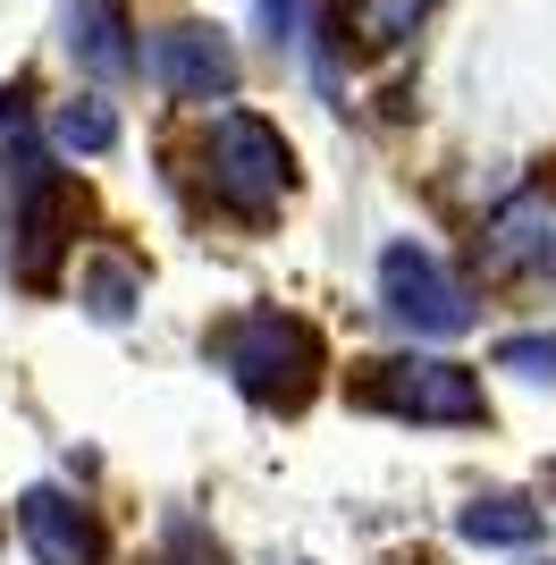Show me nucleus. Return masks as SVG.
Returning a JSON list of instances; mask_svg holds the SVG:
<instances>
[{
  "instance_id": "f257e3e1",
  "label": "nucleus",
  "mask_w": 556,
  "mask_h": 565,
  "mask_svg": "<svg viewBox=\"0 0 556 565\" xmlns=\"http://www.w3.org/2000/svg\"><path fill=\"white\" fill-rule=\"evenodd\" d=\"M211 354H220V372L254 405H270V414H303L312 388H321V372H329L321 330L296 321V312H270V305L220 321V330H211Z\"/></svg>"
},
{
  "instance_id": "f03ea898",
  "label": "nucleus",
  "mask_w": 556,
  "mask_h": 565,
  "mask_svg": "<svg viewBox=\"0 0 556 565\" xmlns=\"http://www.w3.org/2000/svg\"><path fill=\"white\" fill-rule=\"evenodd\" d=\"M203 186L211 203L245 228L287 212V194H296V143L278 136L261 110H220L203 127Z\"/></svg>"
},
{
  "instance_id": "7ed1b4c3",
  "label": "nucleus",
  "mask_w": 556,
  "mask_h": 565,
  "mask_svg": "<svg viewBox=\"0 0 556 565\" xmlns=\"http://www.w3.org/2000/svg\"><path fill=\"white\" fill-rule=\"evenodd\" d=\"M354 397L379 405V414H396V423H447V430L489 423L481 372H472V363H447V354H396V363H371Z\"/></svg>"
},
{
  "instance_id": "20e7f679",
  "label": "nucleus",
  "mask_w": 556,
  "mask_h": 565,
  "mask_svg": "<svg viewBox=\"0 0 556 565\" xmlns=\"http://www.w3.org/2000/svg\"><path fill=\"white\" fill-rule=\"evenodd\" d=\"M379 312L414 338H463L472 330V296L447 279V262L430 245H414V236H396L379 254Z\"/></svg>"
},
{
  "instance_id": "39448f33",
  "label": "nucleus",
  "mask_w": 556,
  "mask_h": 565,
  "mask_svg": "<svg viewBox=\"0 0 556 565\" xmlns=\"http://www.w3.org/2000/svg\"><path fill=\"white\" fill-rule=\"evenodd\" d=\"M143 76H152L169 102H236L245 60H236V43L220 34V25L178 18V25H161V34L143 43Z\"/></svg>"
},
{
  "instance_id": "423d86ee",
  "label": "nucleus",
  "mask_w": 556,
  "mask_h": 565,
  "mask_svg": "<svg viewBox=\"0 0 556 565\" xmlns=\"http://www.w3.org/2000/svg\"><path fill=\"white\" fill-rule=\"evenodd\" d=\"M18 532H25V548H34V565H101V548H110L85 498L51 490V481H34V490L18 498Z\"/></svg>"
},
{
  "instance_id": "0eeeda50",
  "label": "nucleus",
  "mask_w": 556,
  "mask_h": 565,
  "mask_svg": "<svg viewBox=\"0 0 556 565\" xmlns=\"http://www.w3.org/2000/svg\"><path fill=\"white\" fill-rule=\"evenodd\" d=\"M60 34H68V60H76L85 76H101V85H127V76H143V43H136L127 0H68Z\"/></svg>"
},
{
  "instance_id": "6e6552de",
  "label": "nucleus",
  "mask_w": 556,
  "mask_h": 565,
  "mask_svg": "<svg viewBox=\"0 0 556 565\" xmlns=\"http://www.w3.org/2000/svg\"><path fill=\"white\" fill-rule=\"evenodd\" d=\"M548 254V194L523 186L514 203H498V220L481 228V262L489 270H532Z\"/></svg>"
},
{
  "instance_id": "1a4fd4ad",
  "label": "nucleus",
  "mask_w": 556,
  "mask_h": 565,
  "mask_svg": "<svg viewBox=\"0 0 556 565\" xmlns=\"http://www.w3.org/2000/svg\"><path fill=\"white\" fill-rule=\"evenodd\" d=\"M43 143L60 152V161H101V152H118V110H110L101 94H68V102H51Z\"/></svg>"
},
{
  "instance_id": "9d476101",
  "label": "nucleus",
  "mask_w": 556,
  "mask_h": 565,
  "mask_svg": "<svg viewBox=\"0 0 556 565\" xmlns=\"http://www.w3.org/2000/svg\"><path fill=\"white\" fill-rule=\"evenodd\" d=\"M430 9H439V0H338L329 25H338V43H354V51H396L414 25H430Z\"/></svg>"
},
{
  "instance_id": "9b49d317",
  "label": "nucleus",
  "mask_w": 556,
  "mask_h": 565,
  "mask_svg": "<svg viewBox=\"0 0 556 565\" xmlns=\"http://www.w3.org/2000/svg\"><path fill=\"white\" fill-rule=\"evenodd\" d=\"M456 532L472 548H532L539 541V507H532V498H514V490H498V498L456 507Z\"/></svg>"
},
{
  "instance_id": "f8f14e48",
  "label": "nucleus",
  "mask_w": 556,
  "mask_h": 565,
  "mask_svg": "<svg viewBox=\"0 0 556 565\" xmlns=\"http://www.w3.org/2000/svg\"><path fill=\"white\" fill-rule=\"evenodd\" d=\"M85 305H93V321H127V312H136V270H127V262H93Z\"/></svg>"
},
{
  "instance_id": "ddd939ff",
  "label": "nucleus",
  "mask_w": 556,
  "mask_h": 565,
  "mask_svg": "<svg viewBox=\"0 0 556 565\" xmlns=\"http://www.w3.org/2000/svg\"><path fill=\"white\" fill-rule=\"evenodd\" d=\"M498 372L556 380V338H498Z\"/></svg>"
},
{
  "instance_id": "4468645a",
  "label": "nucleus",
  "mask_w": 556,
  "mask_h": 565,
  "mask_svg": "<svg viewBox=\"0 0 556 565\" xmlns=\"http://www.w3.org/2000/svg\"><path fill=\"white\" fill-rule=\"evenodd\" d=\"M261 25L270 43H303V0H261Z\"/></svg>"
}]
</instances>
